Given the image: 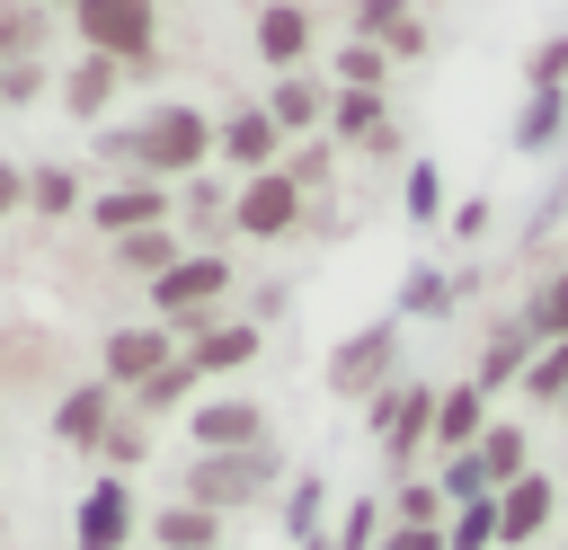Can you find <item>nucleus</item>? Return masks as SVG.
Instances as JSON below:
<instances>
[{
    "label": "nucleus",
    "instance_id": "f257e3e1",
    "mask_svg": "<svg viewBox=\"0 0 568 550\" xmlns=\"http://www.w3.org/2000/svg\"><path fill=\"white\" fill-rule=\"evenodd\" d=\"M133 151H124V177H160V186H186L213 169V115L195 98H151L133 124Z\"/></svg>",
    "mask_w": 568,
    "mask_h": 550
},
{
    "label": "nucleus",
    "instance_id": "f03ea898",
    "mask_svg": "<svg viewBox=\"0 0 568 550\" xmlns=\"http://www.w3.org/2000/svg\"><path fill=\"white\" fill-rule=\"evenodd\" d=\"M231 293H240V266H231L222 248H186L160 284H142V310H151V319L186 346L204 319H222V310H231Z\"/></svg>",
    "mask_w": 568,
    "mask_h": 550
},
{
    "label": "nucleus",
    "instance_id": "7ed1b4c3",
    "mask_svg": "<svg viewBox=\"0 0 568 550\" xmlns=\"http://www.w3.org/2000/svg\"><path fill=\"white\" fill-rule=\"evenodd\" d=\"M275 479H284V452H275V444H248V452H195L178 497H195V506H213V515L231 523V515L266 506V497H275Z\"/></svg>",
    "mask_w": 568,
    "mask_h": 550
},
{
    "label": "nucleus",
    "instance_id": "20e7f679",
    "mask_svg": "<svg viewBox=\"0 0 568 550\" xmlns=\"http://www.w3.org/2000/svg\"><path fill=\"white\" fill-rule=\"evenodd\" d=\"M435 390H444V381L399 373L382 399H364V426H373V444H382V461H390L399 479H417V461H426V435H435Z\"/></svg>",
    "mask_w": 568,
    "mask_h": 550
},
{
    "label": "nucleus",
    "instance_id": "39448f33",
    "mask_svg": "<svg viewBox=\"0 0 568 550\" xmlns=\"http://www.w3.org/2000/svg\"><path fill=\"white\" fill-rule=\"evenodd\" d=\"M71 35H80V53L151 71L160 62V0H71Z\"/></svg>",
    "mask_w": 568,
    "mask_h": 550
},
{
    "label": "nucleus",
    "instance_id": "423d86ee",
    "mask_svg": "<svg viewBox=\"0 0 568 550\" xmlns=\"http://www.w3.org/2000/svg\"><path fill=\"white\" fill-rule=\"evenodd\" d=\"M320 381H328V399H382L390 381H399V319H373V328H355V337H337L328 346V364H320Z\"/></svg>",
    "mask_w": 568,
    "mask_h": 550
},
{
    "label": "nucleus",
    "instance_id": "0eeeda50",
    "mask_svg": "<svg viewBox=\"0 0 568 550\" xmlns=\"http://www.w3.org/2000/svg\"><path fill=\"white\" fill-rule=\"evenodd\" d=\"M231 231L240 240H302L311 231V204H302V186L284 169H266V177H240L231 186Z\"/></svg>",
    "mask_w": 568,
    "mask_h": 550
},
{
    "label": "nucleus",
    "instance_id": "6e6552de",
    "mask_svg": "<svg viewBox=\"0 0 568 550\" xmlns=\"http://www.w3.org/2000/svg\"><path fill=\"white\" fill-rule=\"evenodd\" d=\"M284 133H275V115L257 106V98H240V106H222L213 115V160L231 169V177H266V169H284Z\"/></svg>",
    "mask_w": 568,
    "mask_h": 550
},
{
    "label": "nucleus",
    "instance_id": "1a4fd4ad",
    "mask_svg": "<svg viewBox=\"0 0 568 550\" xmlns=\"http://www.w3.org/2000/svg\"><path fill=\"white\" fill-rule=\"evenodd\" d=\"M160 364H178V337H169L160 319H115V328L98 337V381H106V390H124V399H133Z\"/></svg>",
    "mask_w": 568,
    "mask_h": 550
},
{
    "label": "nucleus",
    "instance_id": "9d476101",
    "mask_svg": "<svg viewBox=\"0 0 568 550\" xmlns=\"http://www.w3.org/2000/svg\"><path fill=\"white\" fill-rule=\"evenodd\" d=\"M133 532H142V497H133V479H89L80 488V506H71V550H133Z\"/></svg>",
    "mask_w": 568,
    "mask_h": 550
},
{
    "label": "nucleus",
    "instance_id": "9b49d317",
    "mask_svg": "<svg viewBox=\"0 0 568 550\" xmlns=\"http://www.w3.org/2000/svg\"><path fill=\"white\" fill-rule=\"evenodd\" d=\"M186 435H195V452H248V444H275L266 399H248V390H204V399L186 408Z\"/></svg>",
    "mask_w": 568,
    "mask_h": 550
},
{
    "label": "nucleus",
    "instance_id": "f8f14e48",
    "mask_svg": "<svg viewBox=\"0 0 568 550\" xmlns=\"http://www.w3.org/2000/svg\"><path fill=\"white\" fill-rule=\"evenodd\" d=\"M346 35H355V44H373V53H390V71L435 53V27H426V9H417V0H355V9H346Z\"/></svg>",
    "mask_w": 568,
    "mask_h": 550
},
{
    "label": "nucleus",
    "instance_id": "ddd939ff",
    "mask_svg": "<svg viewBox=\"0 0 568 550\" xmlns=\"http://www.w3.org/2000/svg\"><path fill=\"white\" fill-rule=\"evenodd\" d=\"M151 222H178V186H160V177H115V186L89 195V231H98V240H133V231H151Z\"/></svg>",
    "mask_w": 568,
    "mask_h": 550
},
{
    "label": "nucleus",
    "instance_id": "4468645a",
    "mask_svg": "<svg viewBox=\"0 0 568 550\" xmlns=\"http://www.w3.org/2000/svg\"><path fill=\"white\" fill-rule=\"evenodd\" d=\"M178 355H186V364L204 373V390H213V381H231V373H248V364L266 355V328H257V319H240V310H222V319H204Z\"/></svg>",
    "mask_w": 568,
    "mask_h": 550
},
{
    "label": "nucleus",
    "instance_id": "2eb2a0df",
    "mask_svg": "<svg viewBox=\"0 0 568 550\" xmlns=\"http://www.w3.org/2000/svg\"><path fill=\"white\" fill-rule=\"evenodd\" d=\"M550 523H559V479L532 461L524 479H506V488H497V550H532Z\"/></svg>",
    "mask_w": 568,
    "mask_h": 550
},
{
    "label": "nucleus",
    "instance_id": "dca6fc26",
    "mask_svg": "<svg viewBox=\"0 0 568 550\" xmlns=\"http://www.w3.org/2000/svg\"><path fill=\"white\" fill-rule=\"evenodd\" d=\"M115 417H124V390H106V381L89 373V381H71V390L53 399V444L98 461V444H106V426H115Z\"/></svg>",
    "mask_w": 568,
    "mask_h": 550
},
{
    "label": "nucleus",
    "instance_id": "f3484780",
    "mask_svg": "<svg viewBox=\"0 0 568 550\" xmlns=\"http://www.w3.org/2000/svg\"><path fill=\"white\" fill-rule=\"evenodd\" d=\"M124 62H106V53H71V71L53 80V106L71 115V124H106L115 115V98H124Z\"/></svg>",
    "mask_w": 568,
    "mask_h": 550
},
{
    "label": "nucleus",
    "instance_id": "a211bd4d",
    "mask_svg": "<svg viewBox=\"0 0 568 550\" xmlns=\"http://www.w3.org/2000/svg\"><path fill=\"white\" fill-rule=\"evenodd\" d=\"M328 98H337V89H328L320 71H275L257 106L275 115V133H284V142H311V133H328Z\"/></svg>",
    "mask_w": 568,
    "mask_h": 550
},
{
    "label": "nucleus",
    "instance_id": "6ab92c4d",
    "mask_svg": "<svg viewBox=\"0 0 568 550\" xmlns=\"http://www.w3.org/2000/svg\"><path fill=\"white\" fill-rule=\"evenodd\" d=\"M488 417H497V399L462 373V381H444L435 390V435H426V461H444V452H470L479 435H488Z\"/></svg>",
    "mask_w": 568,
    "mask_h": 550
},
{
    "label": "nucleus",
    "instance_id": "aec40b11",
    "mask_svg": "<svg viewBox=\"0 0 568 550\" xmlns=\"http://www.w3.org/2000/svg\"><path fill=\"white\" fill-rule=\"evenodd\" d=\"M248 44L266 71H311V0H257Z\"/></svg>",
    "mask_w": 568,
    "mask_h": 550
},
{
    "label": "nucleus",
    "instance_id": "412c9836",
    "mask_svg": "<svg viewBox=\"0 0 568 550\" xmlns=\"http://www.w3.org/2000/svg\"><path fill=\"white\" fill-rule=\"evenodd\" d=\"M532 355H541V337L524 328V310H506V319L488 328V346H479V364H470V381H479V390L497 399V390H515V381H524V364H532Z\"/></svg>",
    "mask_w": 568,
    "mask_h": 550
},
{
    "label": "nucleus",
    "instance_id": "4be33fe9",
    "mask_svg": "<svg viewBox=\"0 0 568 550\" xmlns=\"http://www.w3.org/2000/svg\"><path fill=\"white\" fill-rule=\"evenodd\" d=\"M178 231H186V248H222L231 240V177H186L178 186Z\"/></svg>",
    "mask_w": 568,
    "mask_h": 550
},
{
    "label": "nucleus",
    "instance_id": "5701e85b",
    "mask_svg": "<svg viewBox=\"0 0 568 550\" xmlns=\"http://www.w3.org/2000/svg\"><path fill=\"white\" fill-rule=\"evenodd\" d=\"M142 532H151V550H222V515H213V506H195V497L151 506V515H142Z\"/></svg>",
    "mask_w": 568,
    "mask_h": 550
},
{
    "label": "nucleus",
    "instance_id": "b1692460",
    "mask_svg": "<svg viewBox=\"0 0 568 550\" xmlns=\"http://www.w3.org/2000/svg\"><path fill=\"white\" fill-rule=\"evenodd\" d=\"M71 213H89V177L71 160H36L27 169V222H71Z\"/></svg>",
    "mask_w": 568,
    "mask_h": 550
},
{
    "label": "nucleus",
    "instance_id": "393cba45",
    "mask_svg": "<svg viewBox=\"0 0 568 550\" xmlns=\"http://www.w3.org/2000/svg\"><path fill=\"white\" fill-rule=\"evenodd\" d=\"M106 248H115V266H124L133 284H160V275L186 257V231H178V222H151V231H133V240H106Z\"/></svg>",
    "mask_w": 568,
    "mask_h": 550
},
{
    "label": "nucleus",
    "instance_id": "a878e982",
    "mask_svg": "<svg viewBox=\"0 0 568 550\" xmlns=\"http://www.w3.org/2000/svg\"><path fill=\"white\" fill-rule=\"evenodd\" d=\"M44 44H53V9H36V0H0V71L44 62Z\"/></svg>",
    "mask_w": 568,
    "mask_h": 550
},
{
    "label": "nucleus",
    "instance_id": "bb28decb",
    "mask_svg": "<svg viewBox=\"0 0 568 550\" xmlns=\"http://www.w3.org/2000/svg\"><path fill=\"white\" fill-rule=\"evenodd\" d=\"M195 399H204V373L178 355V364H160V373H151L124 408H133V417H178V408H195Z\"/></svg>",
    "mask_w": 568,
    "mask_h": 550
},
{
    "label": "nucleus",
    "instance_id": "cd10ccee",
    "mask_svg": "<svg viewBox=\"0 0 568 550\" xmlns=\"http://www.w3.org/2000/svg\"><path fill=\"white\" fill-rule=\"evenodd\" d=\"M470 452H479L488 488H506V479H524V470H532V426H515V417H488V435H479Z\"/></svg>",
    "mask_w": 568,
    "mask_h": 550
},
{
    "label": "nucleus",
    "instance_id": "c85d7f7f",
    "mask_svg": "<svg viewBox=\"0 0 568 550\" xmlns=\"http://www.w3.org/2000/svg\"><path fill=\"white\" fill-rule=\"evenodd\" d=\"M284 177H293V186H302V204L320 213V195L337 186V142H328V133H311V142H293V151H284Z\"/></svg>",
    "mask_w": 568,
    "mask_h": 550
},
{
    "label": "nucleus",
    "instance_id": "c756f323",
    "mask_svg": "<svg viewBox=\"0 0 568 550\" xmlns=\"http://www.w3.org/2000/svg\"><path fill=\"white\" fill-rule=\"evenodd\" d=\"M515 310H524V328H532L541 346H559V337H568V266H550V275H541Z\"/></svg>",
    "mask_w": 568,
    "mask_h": 550
},
{
    "label": "nucleus",
    "instance_id": "7c9ffc66",
    "mask_svg": "<svg viewBox=\"0 0 568 550\" xmlns=\"http://www.w3.org/2000/svg\"><path fill=\"white\" fill-rule=\"evenodd\" d=\"M568 133V89H532V106L515 115V151H550Z\"/></svg>",
    "mask_w": 568,
    "mask_h": 550
},
{
    "label": "nucleus",
    "instance_id": "2f4dec72",
    "mask_svg": "<svg viewBox=\"0 0 568 550\" xmlns=\"http://www.w3.org/2000/svg\"><path fill=\"white\" fill-rule=\"evenodd\" d=\"M399 204H408L417 231H435V222H444V169H435V160H408V169H399Z\"/></svg>",
    "mask_w": 568,
    "mask_h": 550
},
{
    "label": "nucleus",
    "instance_id": "473e14b6",
    "mask_svg": "<svg viewBox=\"0 0 568 550\" xmlns=\"http://www.w3.org/2000/svg\"><path fill=\"white\" fill-rule=\"evenodd\" d=\"M133 461H151V417H133V408H124V417L106 426V444H98V470H106V479H124Z\"/></svg>",
    "mask_w": 568,
    "mask_h": 550
},
{
    "label": "nucleus",
    "instance_id": "72a5a7b5",
    "mask_svg": "<svg viewBox=\"0 0 568 550\" xmlns=\"http://www.w3.org/2000/svg\"><path fill=\"white\" fill-rule=\"evenodd\" d=\"M382 532H390V506H382V497H346L328 550H382Z\"/></svg>",
    "mask_w": 568,
    "mask_h": 550
},
{
    "label": "nucleus",
    "instance_id": "f704fd0d",
    "mask_svg": "<svg viewBox=\"0 0 568 550\" xmlns=\"http://www.w3.org/2000/svg\"><path fill=\"white\" fill-rule=\"evenodd\" d=\"M328 89H390V53H373V44H337V62H328Z\"/></svg>",
    "mask_w": 568,
    "mask_h": 550
},
{
    "label": "nucleus",
    "instance_id": "c9c22d12",
    "mask_svg": "<svg viewBox=\"0 0 568 550\" xmlns=\"http://www.w3.org/2000/svg\"><path fill=\"white\" fill-rule=\"evenodd\" d=\"M515 390H524L532 408H559V399H568V337H559V346H541V355L524 364V381H515Z\"/></svg>",
    "mask_w": 568,
    "mask_h": 550
},
{
    "label": "nucleus",
    "instance_id": "e433bc0d",
    "mask_svg": "<svg viewBox=\"0 0 568 550\" xmlns=\"http://www.w3.org/2000/svg\"><path fill=\"white\" fill-rule=\"evenodd\" d=\"M444 550H497V497L453 506V515H444Z\"/></svg>",
    "mask_w": 568,
    "mask_h": 550
},
{
    "label": "nucleus",
    "instance_id": "4c0bfd02",
    "mask_svg": "<svg viewBox=\"0 0 568 550\" xmlns=\"http://www.w3.org/2000/svg\"><path fill=\"white\" fill-rule=\"evenodd\" d=\"M435 319V310H453V275L444 266H408V284H399V319Z\"/></svg>",
    "mask_w": 568,
    "mask_h": 550
},
{
    "label": "nucleus",
    "instance_id": "58836bf2",
    "mask_svg": "<svg viewBox=\"0 0 568 550\" xmlns=\"http://www.w3.org/2000/svg\"><path fill=\"white\" fill-rule=\"evenodd\" d=\"M382 506H390V523H444V515H453L435 479H399V488H390Z\"/></svg>",
    "mask_w": 568,
    "mask_h": 550
},
{
    "label": "nucleus",
    "instance_id": "ea45409f",
    "mask_svg": "<svg viewBox=\"0 0 568 550\" xmlns=\"http://www.w3.org/2000/svg\"><path fill=\"white\" fill-rule=\"evenodd\" d=\"M524 89H568V35H541L524 53Z\"/></svg>",
    "mask_w": 568,
    "mask_h": 550
},
{
    "label": "nucleus",
    "instance_id": "a19ab883",
    "mask_svg": "<svg viewBox=\"0 0 568 550\" xmlns=\"http://www.w3.org/2000/svg\"><path fill=\"white\" fill-rule=\"evenodd\" d=\"M320 497H328V488L302 470V479H293V506H284V532H293V541H320Z\"/></svg>",
    "mask_w": 568,
    "mask_h": 550
},
{
    "label": "nucleus",
    "instance_id": "79ce46f5",
    "mask_svg": "<svg viewBox=\"0 0 568 550\" xmlns=\"http://www.w3.org/2000/svg\"><path fill=\"white\" fill-rule=\"evenodd\" d=\"M53 80H62V71H44V62L0 71V106H36V98H53Z\"/></svg>",
    "mask_w": 568,
    "mask_h": 550
},
{
    "label": "nucleus",
    "instance_id": "37998d69",
    "mask_svg": "<svg viewBox=\"0 0 568 550\" xmlns=\"http://www.w3.org/2000/svg\"><path fill=\"white\" fill-rule=\"evenodd\" d=\"M382 550H444V523H390Z\"/></svg>",
    "mask_w": 568,
    "mask_h": 550
},
{
    "label": "nucleus",
    "instance_id": "c03bdc74",
    "mask_svg": "<svg viewBox=\"0 0 568 550\" xmlns=\"http://www.w3.org/2000/svg\"><path fill=\"white\" fill-rule=\"evenodd\" d=\"M488 222H497V213H488L479 195H462V204H453V240H488Z\"/></svg>",
    "mask_w": 568,
    "mask_h": 550
},
{
    "label": "nucleus",
    "instance_id": "a18cd8bd",
    "mask_svg": "<svg viewBox=\"0 0 568 550\" xmlns=\"http://www.w3.org/2000/svg\"><path fill=\"white\" fill-rule=\"evenodd\" d=\"M18 213H27V169L0 160V222H18Z\"/></svg>",
    "mask_w": 568,
    "mask_h": 550
},
{
    "label": "nucleus",
    "instance_id": "49530a36",
    "mask_svg": "<svg viewBox=\"0 0 568 550\" xmlns=\"http://www.w3.org/2000/svg\"><path fill=\"white\" fill-rule=\"evenodd\" d=\"M36 9H62V18H71V0H36Z\"/></svg>",
    "mask_w": 568,
    "mask_h": 550
},
{
    "label": "nucleus",
    "instance_id": "de8ad7c7",
    "mask_svg": "<svg viewBox=\"0 0 568 550\" xmlns=\"http://www.w3.org/2000/svg\"><path fill=\"white\" fill-rule=\"evenodd\" d=\"M293 550H328V541H293Z\"/></svg>",
    "mask_w": 568,
    "mask_h": 550
},
{
    "label": "nucleus",
    "instance_id": "09e8293b",
    "mask_svg": "<svg viewBox=\"0 0 568 550\" xmlns=\"http://www.w3.org/2000/svg\"><path fill=\"white\" fill-rule=\"evenodd\" d=\"M559 417H568V399H559Z\"/></svg>",
    "mask_w": 568,
    "mask_h": 550
},
{
    "label": "nucleus",
    "instance_id": "8fccbe9b",
    "mask_svg": "<svg viewBox=\"0 0 568 550\" xmlns=\"http://www.w3.org/2000/svg\"><path fill=\"white\" fill-rule=\"evenodd\" d=\"M559 266H568V257H559Z\"/></svg>",
    "mask_w": 568,
    "mask_h": 550
},
{
    "label": "nucleus",
    "instance_id": "3c124183",
    "mask_svg": "<svg viewBox=\"0 0 568 550\" xmlns=\"http://www.w3.org/2000/svg\"><path fill=\"white\" fill-rule=\"evenodd\" d=\"M559 550H568V541H559Z\"/></svg>",
    "mask_w": 568,
    "mask_h": 550
}]
</instances>
